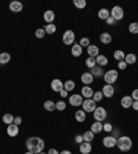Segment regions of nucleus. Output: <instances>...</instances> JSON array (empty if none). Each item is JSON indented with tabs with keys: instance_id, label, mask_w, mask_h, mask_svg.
<instances>
[{
	"instance_id": "nucleus-22",
	"label": "nucleus",
	"mask_w": 138,
	"mask_h": 154,
	"mask_svg": "<svg viewBox=\"0 0 138 154\" xmlns=\"http://www.w3.org/2000/svg\"><path fill=\"white\" fill-rule=\"evenodd\" d=\"M100 40L102 44H111V43H112V36H111V33L104 32V33H101Z\"/></svg>"
},
{
	"instance_id": "nucleus-7",
	"label": "nucleus",
	"mask_w": 138,
	"mask_h": 154,
	"mask_svg": "<svg viewBox=\"0 0 138 154\" xmlns=\"http://www.w3.org/2000/svg\"><path fill=\"white\" fill-rule=\"evenodd\" d=\"M82 107L86 113H93L97 109V103L93 99H84L83 103H82Z\"/></svg>"
},
{
	"instance_id": "nucleus-2",
	"label": "nucleus",
	"mask_w": 138,
	"mask_h": 154,
	"mask_svg": "<svg viewBox=\"0 0 138 154\" xmlns=\"http://www.w3.org/2000/svg\"><path fill=\"white\" fill-rule=\"evenodd\" d=\"M116 146L119 147L120 151H129L130 149L133 147V140L130 136H126V135H123V136H120L119 139H117V143H116Z\"/></svg>"
},
{
	"instance_id": "nucleus-14",
	"label": "nucleus",
	"mask_w": 138,
	"mask_h": 154,
	"mask_svg": "<svg viewBox=\"0 0 138 154\" xmlns=\"http://www.w3.org/2000/svg\"><path fill=\"white\" fill-rule=\"evenodd\" d=\"M79 150H80L82 154H90L91 150H93V146H91V143H88V142H83V143H80V146H79Z\"/></svg>"
},
{
	"instance_id": "nucleus-3",
	"label": "nucleus",
	"mask_w": 138,
	"mask_h": 154,
	"mask_svg": "<svg viewBox=\"0 0 138 154\" xmlns=\"http://www.w3.org/2000/svg\"><path fill=\"white\" fill-rule=\"evenodd\" d=\"M117 77H119V73H117V70H115V69H111V70L105 72V74H104V80H105L106 84L113 85V83H116V81H117Z\"/></svg>"
},
{
	"instance_id": "nucleus-11",
	"label": "nucleus",
	"mask_w": 138,
	"mask_h": 154,
	"mask_svg": "<svg viewBox=\"0 0 138 154\" xmlns=\"http://www.w3.org/2000/svg\"><path fill=\"white\" fill-rule=\"evenodd\" d=\"M51 90L54 91V92H61V91L64 90V83H62L59 79H54V80L51 81Z\"/></svg>"
},
{
	"instance_id": "nucleus-51",
	"label": "nucleus",
	"mask_w": 138,
	"mask_h": 154,
	"mask_svg": "<svg viewBox=\"0 0 138 154\" xmlns=\"http://www.w3.org/2000/svg\"><path fill=\"white\" fill-rule=\"evenodd\" d=\"M47 154H59L58 153L57 150H55V149H50V150H48V153Z\"/></svg>"
},
{
	"instance_id": "nucleus-37",
	"label": "nucleus",
	"mask_w": 138,
	"mask_h": 154,
	"mask_svg": "<svg viewBox=\"0 0 138 154\" xmlns=\"http://www.w3.org/2000/svg\"><path fill=\"white\" fill-rule=\"evenodd\" d=\"M129 32L133 35H138V22H131L129 25Z\"/></svg>"
},
{
	"instance_id": "nucleus-43",
	"label": "nucleus",
	"mask_w": 138,
	"mask_h": 154,
	"mask_svg": "<svg viewBox=\"0 0 138 154\" xmlns=\"http://www.w3.org/2000/svg\"><path fill=\"white\" fill-rule=\"evenodd\" d=\"M112 136H113V138H116V139H119V138H120L119 129H117V128H113V129H112Z\"/></svg>"
},
{
	"instance_id": "nucleus-17",
	"label": "nucleus",
	"mask_w": 138,
	"mask_h": 154,
	"mask_svg": "<svg viewBox=\"0 0 138 154\" xmlns=\"http://www.w3.org/2000/svg\"><path fill=\"white\" fill-rule=\"evenodd\" d=\"M80 80H82V83H83L84 85H90V84L94 81V77H93V74H91V73H87V72H86V73L82 74Z\"/></svg>"
},
{
	"instance_id": "nucleus-52",
	"label": "nucleus",
	"mask_w": 138,
	"mask_h": 154,
	"mask_svg": "<svg viewBox=\"0 0 138 154\" xmlns=\"http://www.w3.org/2000/svg\"><path fill=\"white\" fill-rule=\"evenodd\" d=\"M59 154H72V151H69V150H62Z\"/></svg>"
},
{
	"instance_id": "nucleus-5",
	"label": "nucleus",
	"mask_w": 138,
	"mask_h": 154,
	"mask_svg": "<svg viewBox=\"0 0 138 154\" xmlns=\"http://www.w3.org/2000/svg\"><path fill=\"white\" fill-rule=\"evenodd\" d=\"M111 17H112L115 21H120V19L124 18V11L120 6H113L111 10Z\"/></svg>"
},
{
	"instance_id": "nucleus-31",
	"label": "nucleus",
	"mask_w": 138,
	"mask_h": 154,
	"mask_svg": "<svg viewBox=\"0 0 138 154\" xmlns=\"http://www.w3.org/2000/svg\"><path fill=\"white\" fill-rule=\"evenodd\" d=\"M43 29H44L46 35H54V33H55V29H57V28H55L54 23H46V26Z\"/></svg>"
},
{
	"instance_id": "nucleus-47",
	"label": "nucleus",
	"mask_w": 138,
	"mask_h": 154,
	"mask_svg": "<svg viewBox=\"0 0 138 154\" xmlns=\"http://www.w3.org/2000/svg\"><path fill=\"white\" fill-rule=\"evenodd\" d=\"M106 23H108V25H115V23H116V21L112 18V17H109V18L106 19Z\"/></svg>"
},
{
	"instance_id": "nucleus-42",
	"label": "nucleus",
	"mask_w": 138,
	"mask_h": 154,
	"mask_svg": "<svg viewBox=\"0 0 138 154\" xmlns=\"http://www.w3.org/2000/svg\"><path fill=\"white\" fill-rule=\"evenodd\" d=\"M112 129H113V127L111 122H105V124H104V127H102L104 132H112Z\"/></svg>"
},
{
	"instance_id": "nucleus-10",
	"label": "nucleus",
	"mask_w": 138,
	"mask_h": 154,
	"mask_svg": "<svg viewBox=\"0 0 138 154\" xmlns=\"http://www.w3.org/2000/svg\"><path fill=\"white\" fill-rule=\"evenodd\" d=\"M80 95L83 96L84 99H91V98H93V95H94V91H93V88H91L90 85H84L83 88H82Z\"/></svg>"
},
{
	"instance_id": "nucleus-35",
	"label": "nucleus",
	"mask_w": 138,
	"mask_h": 154,
	"mask_svg": "<svg viewBox=\"0 0 138 154\" xmlns=\"http://www.w3.org/2000/svg\"><path fill=\"white\" fill-rule=\"evenodd\" d=\"M91 99H93L95 103L101 102V100L104 99V94H102V91H97V92H94V95H93V98H91Z\"/></svg>"
},
{
	"instance_id": "nucleus-15",
	"label": "nucleus",
	"mask_w": 138,
	"mask_h": 154,
	"mask_svg": "<svg viewBox=\"0 0 138 154\" xmlns=\"http://www.w3.org/2000/svg\"><path fill=\"white\" fill-rule=\"evenodd\" d=\"M133 98L131 96H129V95H126V96H123L122 98V100H120V105H122V107H124V109H130L131 107V105H133Z\"/></svg>"
},
{
	"instance_id": "nucleus-4",
	"label": "nucleus",
	"mask_w": 138,
	"mask_h": 154,
	"mask_svg": "<svg viewBox=\"0 0 138 154\" xmlns=\"http://www.w3.org/2000/svg\"><path fill=\"white\" fill-rule=\"evenodd\" d=\"M106 116H108V113H106L105 107H97V109L93 112V117L95 121H100V122L105 121Z\"/></svg>"
},
{
	"instance_id": "nucleus-41",
	"label": "nucleus",
	"mask_w": 138,
	"mask_h": 154,
	"mask_svg": "<svg viewBox=\"0 0 138 154\" xmlns=\"http://www.w3.org/2000/svg\"><path fill=\"white\" fill-rule=\"evenodd\" d=\"M35 36L37 38H43L46 36V32H44V29L43 28H39V29H36V32H35Z\"/></svg>"
},
{
	"instance_id": "nucleus-49",
	"label": "nucleus",
	"mask_w": 138,
	"mask_h": 154,
	"mask_svg": "<svg viewBox=\"0 0 138 154\" xmlns=\"http://www.w3.org/2000/svg\"><path fill=\"white\" fill-rule=\"evenodd\" d=\"M131 107H133V109L135 110V112H138V100H134V102H133Z\"/></svg>"
},
{
	"instance_id": "nucleus-38",
	"label": "nucleus",
	"mask_w": 138,
	"mask_h": 154,
	"mask_svg": "<svg viewBox=\"0 0 138 154\" xmlns=\"http://www.w3.org/2000/svg\"><path fill=\"white\" fill-rule=\"evenodd\" d=\"M55 107H57L58 112H64V110L66 109V103H65L64 100H58V102L55 103Z\"/></svg>"
},
{
	"instance_id": "nucleus-19",
	"label": "nucleus",
	"mask_w": 138,
	"mask_h": 154,
	"mask_svg": "<svg viewBox=\"0 0 138 154\" xmlns=\"http://www.w3.org/2000/svg\"><path fill=\"white\" fill-rule=\"evenodd\" d=\"M43 18H44V21L47 23H53V21L55 19V14L53 10H47V11H44V15H43Z\"/></svg>"
},
{
	"instance_id": "nucleus-27",
	"label": "nucleus",
	"mask_w": 138,
	"mask_h": 154,
	"mask_svg": "<svg viewBox=\"0 0 138 154\" xmlns=\"http://www.w3.org/2000/svg\"><path fill=\"white\" fill-rule=\"evenodd\" d=\"M111 17V11L106 8H101L100 11H98V18L100 19H104V21H106V19Z\"/></svg>"
},
{
	"instance_id": "nucleus-28",
	"label": "nucleus",
	"mask_w": 138,
	"mask_h": 154,
	"mask_svg": "<svg viewBox=\"0 0 138 154\" xmlns=\"http://www.w3.org/2000/svg\"><path fill=\"white\" fill-rule=\"evenodd\" d=\"M75 119L79 122H84L86 121V112H84V110H77V112L75 113Z\"/></svg>"
},
{
	"instance_id": "nucleus-48",
	"label": "nucleus",
	"mask_w": 138,
	"mask_h": 154,
	"mask_svg": "<svg viewBox=\"0 0 138 154\" xmlns=\"http://www.w3.org/2000/svg\"><path fill=\"white\" fill-rule=\"evenodd\" d=\"M21 122H22V119H21L19 116H18V117H15V119H14V124H15V125H19V124H21Z\"/></svg>"
},
{
	"instance_id": "nucleus-36",
	"label": "nucleus",
	"mask_w": 138,
	"mask_h": 154,
	"mask_svg": "<svg viewBox=\"0 0 138 154\" xmlns=\"http://www.w3.org/2000/svg\"><path fill=\"white\" fill-rule=\"evenodd\" d=\"M84 63H86V66H87V67H90V69H93V67H95V66H97L95 58H93V57H88V58H87Z\"/></svg>"
},
{
	"instance_id": "nucleus-23",
	"label": "nucleus",
	"mask_w": 138,
	"mask_h": 154,
	"mask_svg": "<svg viewBox=\"0 0 138 154\" xmlns=\"http://www.w3.org/2000/svg\"><path fill=\"white\" fill-rule=\"evenodd\" d=\"M102 127L104 124L100 121H94L93 124H91V132H94V134H100V132H102Z\"/></svg>"
},
{
	"instance_id": "nucleus-6",
	"label": "nucleus",
	"mask_w": 138,
	"mask_h": 154,
	"mask_svg": "<svg viewBox=\"0 0 138 154\" xmlns=\"http://www.w3.org/2000/svg\"><path fill=\"white\" fill-rule=\"evenodd\" d=\"M75 38H76V36H75L73 30H65L64 35H62V43H64L65 45L73 44V43H75Z\"/></svg>"
},
{
	"instance_id": "nucleus-30",
	"label": "nucleus",
	"mask_w": 138,
	"mask_h": 154,
	"mask_svg": "<svg viewBox=\"0 0 138 154\" xmlns=\"http://www.w3.org/2000/svg\"><path fill=\"white\" fill-rule=\"evenodd\" d=\"M94 136H95V134L91 131H86L83 134V140L84 142H88V143H91V142L94 140Z\"/></svg>"
},
{
	"instance_id": "nucleus-33",
	"label": "nucleus",
	"mask_w": 138,
	"mask_h": 154,
	"mask_svg": "<svg viewBox=\"0 0 138 154\" xmlns=\"http://www.w3.org/2000/svg\"><path fill=\"white\" fill-rule=\"evenodd\" d=\"M14 117L13 114H10V113H6V114H3V122L4 124H7V125H10V124H14Z\"/></svg>"
},
{
	"instance_id": "nucleus-26",
	"label": "nucleus",
	"mask_w": 138,
	"mask_h": 154,
	"mask_svg": "<svg viewBox=\"0 0 138 154\" xmlns=\"http://www.w3.org/2000/svg\"><path fill=\"white\" fill-rule=\"evenodd\" d=\"M11 61V55L8 52H0V65H6Z\"/></svg>"
},
{
	"instance_id": "nucleus-21",
	"label": "nucleus",
	"mask_w": 138,
	"mask_h": 154,
	"mask_svg": "<svg viewBox=\"0 0 138 154\" xmlns=\"http://www.w3.org/2000/svg\"><path fill=\"white\" fill-rule=\"evenodd\" d=\"M71 52H72V55H73L75 58H77V57H80V55H82V52H83V48L80 47V44H79V43H77V44L72 45Z\"/></svg>"
},
{
	"instance_id": "nucleus-45",
	"label": "nucleus",
	"mask_w": 138,
	"mask_h": 154,
	"mask_svg": "<svg viewBox=\"0 0 138 154\" xmlns=\"http://www.w3.org/2000/svg\"><path fill=\"white\" fill-rule=\"evenodd\" d=\"M133 98V100H138V88H135L134 91L131 92V95H130Z\"/></svg>"
},
{
	"instance_id": "nucleus-34",
	"label": "nucleus",
	"mask_w": 138,
	"mask_h": 154,
	"mask_svg": "<svg viewBox=\"0 0 138 154\" xmlns=\"http://www.w3.org/2000/svg\"><path fill=\"white\" fill-rule=\"evenodd\" d=\"M113 58H115L116 61H124V58H126V54L122 51V50H116L115 52H113Z\"/></svg>"
},
{
	"instance_id": "nucleus-20",
	"label": "nucleus",
	"mask_w": 138,
	"mask_h": 154,
	"mask_svg": "<svg viewBox=\"0 0 138 154\" xmlns=\"http://www.w3.org/2000/svg\"><path fill=\"white\" fill-rule=\"evenodd\" d=\"M90 73L93 74V77H104L105 72H104V67L102 66H95V67H93V69H91Z\"/></svg>"
},
{
	"instance_id": "nucleus-25",
	"label": "nucleus",
	"mask_w": 138,
	"mask_h": 154,
	"mask_svg": "<svg viewBox=\"0 0 138 154\" xmlns=\"http://www.w3.org/2000/svg\"><path fill=\"white\" fill-rule=\"evenodd\" d=\"M124 62L127 65H134L137 62V55L130 52V54H126V58H124Z\"/></svg>"
},
{
	"instance_id": "nucleus-9",
	"label": "nucleus",
	"mask_w": 138,
	"mask_h": 154,
	"mask_svg": "<svg viewBox=\"0 0 138 154\" xmlns=\"http://www.w3.org/2000/svg\"><path fill=\"white\" fill-rule=\"evenodd\" d=\"M116 143H117V139L113 138L112 135H108V136H105V138L102 139V144L105 146L106 149H112V147H115Z\"/></svg>"
},
{
	"instance_id": "nucleus-50",
	"label": "nucleus",
	"mask_w": 138,
	"mask_h": 154,
	"mask_svg": "<svg viewBox=\"0 0 138 154\" xmlns=\"http://www.w3.org/2000/svg\"><path fill=\"white\" fill-rule=\"evenodd\" d=\"M59 95H61V96H62V98H66V96H68V91L62 90V91H61V92H59Z\"/></svg>"
},
{
	"instance_id": "nucleus-39",
	"label": "nucleus",
	"mask_w": 138,
	"mask_h": 154,
	"mask_svg": "<svg viewBox=\"0 0 138 154\" xmlns=\"http://www.w3.org/2000/svg\"><path fill=\"white\" fill-rule=\"evenodd\" d=\"M73 4H75V7H77V8H84V7L87 6V2L86 0H75L73 2Z\"/></svg>"
},
{
	"instance_id": "nucleus-54",
	"label": "nucleus",
	"mask_w": 138,
	"mask_h": 154,
	"mask_svg": "<svg viewBox=\"0 0 138 154\" xmlns=\"http://www.w3.org/2000/svg\"><path fill=\"white\" fill-rule=\"evenodd\" d=\"M37 154H47V153H43V151H42V153H37Z\"/></svg>"
},
{
	"instance_id": "nucleus-24",
	"label": "nucleus",
	"mask_w": 138,
	"mask_h": 154,
	"mask_svg": "<svg viewBox=\"0 0 138 154\" xmlns=\"http://www.w3.org/2000/svg\"><path fill=\"white\" fill-rule=\"evenodd\" d=\"M95 62H97V66H106L108 65V58L105 55H98L95 57Z\"/></svg>"
},
{
	"instance_id": "nucleus-18",
	"label": "nucleus",
	"mask_w": 138,
	"mask_h": 154,
	"mask_svg": "<svg viewBox=\"0 0 138 154\" xmlns=\"http://www.w3.org/2000/svg\"><path fill=\"white\" fill-rule=\"evenodd\" d=\"M8 7H10V11H13V13H21L24 6L21 2H11Z\"/></svg>"
},
{
	"instance_id": "nucleus-53",
	"label": "nucleus",
	"mask_w": 138,
	"mask_h": 154,
	"mask_svg": "<svg viewBox=\"0 0 138 154\" xmlns=\"http://www.w3.org/2000/svg\"><path fill=\"white\" fill-rule=\"evenodd\" d=\"M25 154H33V153H30V151H26V153Z\"/></svg>"
},
{
	"instance_id": "nucleus-16",
	"label": "nucleus",
	"mask_w": 138,
	"mask_h": 154,
	"mask_svg": "<svg viewBox=\"0 0 138 154\" xmlns=\"http://www.w3.org/2000/svg\"><path fill=\"white\" fill-rule=\"evenodd\" d=\"M87 54H88V57H93V58L98 57L100 55V48L94 44H90L87 47Z\"/></svg>"
},
{
	"instance_id": "nucleus-29",
	"label": "nucleus",
	"mask_w": 138,
	"mask_h": 154,
	"mask_svg": "<svg viewBox=\"0 0 138 154\" xmlns=\"http://www.w3.org/2000/svg\"><path fill=\"white\" fill-rule=\"evenodd\" d=\"M75 87H76V84H75L73 80H66L64 83V90L68 91V92H69V91H73Z\"/></svg>"
},
{
	"instance_id": "nucleus-12",
	"label": "nucleus",
	"mask_w": 138,
	"mask_h": 154,
	"mask_svg": "<svg viewBox=\"0 0 138 154\" xmlns=\"http://www.w3.org/2000/svg\"><path fill=\"white\" fill-rule=\"evenodd\" d=\"M18 134H19L18 125H15V124L7 125V135H8V136H11V138H15V136H18Z\"/></svg>"
},
{
	"instance_id": "nucleus-13",
	"label": "nucleus",
	"mask_w": 138,
	"mask_h": 154,
	"mask_svg": "<svg viewBox=\"0 0 138 154\" xmlns=\"http://www.w3.org/2000/svg\"><path fill=\"white\" fill-rule=\"evenodd\" d=\"M102 94H104V98H112V96L115 95V88H113V85H109V84L104 85Z\"/></svg>"
},
{
	"instance_id": "nucleus-44",
	"label": "nucleus",
	"mask_w": 138,
	"mask_h": 154,
	"mask_svg": "<svg viewBox=\"0 0 138 154\" xmlns=\"http://www.w3.org/2000/svg\"><path fill=\"white\" fill-rule=\"evenodd\" d=\"M75 142H76V143H83V135H76V136H75Z\"/></svg>"
},
{
	"instance_id": "nucleus-32",
	"label": "nucleus",
	"mask_w": 138,
	"mask_h": 154,
	"mask_svg": "<svg viewBox=\"0 0 138 154\" xmlns=\"http://www.w3.org/2000/svg\"><path fill=\"white\" fill-rule=\"evenodd\" d=\"M43 106H44V109L47 110V112H54V110H57V107H55V102H53V100H46Z\"/></svg>"
},
{
	"instance_id": "nucleus-46",
	"label": "nucleus",
	"mask_w": 138,
	"mask_h": 154,
	"mask_svg": "<svg viewBox=\"0 0 138 154\" xmlns=\"http://www.w3.org/2000/svg\"><path fill=\"white\" fill-rule=\"evenodd\" d=\"M117 66H119V69H120V70H124L126 67H127V63H126L124 61H120V62H119V65H117Z\"/></svg>"
},
{
	"instance_id": "nucleus-8",
	"label": "nucleus",
	"mask_w": 138,
	"mask_h": 154,
	"mask_svg": "<svg viewBox=\"0 0 138 154\" xmlns=\"http://www.w3.org/2000/svg\"><path fill=\"white\" fill-rule=\"evenodd\" d=\"M83 96L80 95V94H73V95L69 96V105L71 106H82V103H83Z\"/></svg>"
},
{
	"instance_id": "nucleus-40",
	"label": "nucleus",
	"mask_w": 138,
	"mask_h": 154,
	"mask_svg": "<svg viewBox=\"0 0 138 154\" xmlns=\"http://www.w3.org/2000/svg\"><path fill=\"white\" fill-rule=\"evenodd\" d=\"M79 44H80V47H82V48H87L88 45L91 44V43H90V40H88L87 37H82V38H80V42H79Z\"/></svg>"
},
{
	"instance_id": "nucleus-1",
	"label": "nucleus",
	"mask_w": 138,
	"mask_h": 154,
	"mask_svg": "<svg viewBox=\"0 0 138 154\" xmlns=\"http://www.w3.org/2000/svg\"><path fill=\"white\" fill-rule=\"evenodd\" d=\"M26 149L28 151L33 154H37V153H42L43 149L46 147V143L42 138H37V136H32V138H29L26 140Z\"/></svg>"
}]
</instances>
